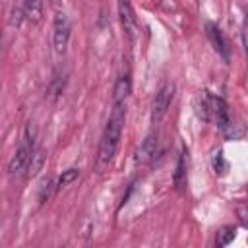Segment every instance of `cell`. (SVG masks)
I'll list each match as a JSON object with an SVG mask.
<instances>
[{
    "label": "cell",
    "instance_id": "cell-1",
    "mask_svg": "<svg viewBox=\"0 0 248 248\" xmlns=\"http://www.w3.org/2000/svg\"><path fill=\"white\" fill-rule=\"evenodd\" d=\"M124 120H126V103H112V112L108 116V122L105 126V132H103V138L99 143V151H97V161H95L97 174H105L108 170V167L116 155L118 143H120Z\"/></svg>",
    "mask_w": 248,
    "mask_h": 248
},
{
    "label": "cell",
    "instance_id": "cell-2",
    "mask_svg": "<svg viewBox=\"0 0 248 248\" xmlns=\"http://www.w3.org/2000/svg\"><path fill=\"white\" fill-rule=\"evenodd\" d=\"M196 112L200 118L215 122L219 130L231 120L227 101L217 97V95H211L209 91H200V95L196 99Z\"/></svg>",
    "mask_w": 248,
    "mask_h": 248
},
{
    "label": "cell",
    "instance_id": "cell-3",
    "mask_svg": "<svg viewBox=\"0 0 248 248\" xmlns=\"http://www.w3.org/2000/svg\"><path fill=\"white\" fill-rule=\"evenodd\" d=\"M35 149H33V136H29V126L25 130V136L21 138L16 153L12 155L10 163H8V174L10 176H16V174H21L27 167H29V161L33 157Z\"/></svg>",
    "mask_w": 248,
    "mask_h": 248
},
{
    "label": "cell",
    "instance_id": "cell-4",
    "mask_svg": "<svg viewBox=\"0 0 248 248\" xmlns=\"http://www.w3.org/2000/svg\"><path fill=\"white\" fill-rule=\"evenodd\" d=\"M70 31H72L70 17L64 12H58L54 16V21H52V46H54L56 54L66 52V46L70 41Z\"/></svg>",
    "mask_w": 248,
    "mask_h": 248
},
{
    "label": "cell",
    "instance_id": "cell-5",
    "mask_svg": "<svg viewBox=\"0 0 248 248\" xmlns=\"http://www.w3.org/2000/svg\"><path fill=\"white\" fill-rule=\"evenodd\" d=\"M172 95H174V85L172 83H165V85L159 87V91L155 93L153 105H151V122L153 124H159L165 118V114L170 107Z\"/></svg>",
    "mask_w": 248,
    "mask_h": 248
},
{
    "label": "cell",
    "instance_id": "cell-6",
    "mask_svg": "<svg viewBox=\"0 0 248 248\" xmlns=\"http://www.w3.org/2000/svg\"><path fill=\"white\" fill-rule=\"evenodd\" d=\"M118 16H120V23H122V29H124L128 41L134 43L140 33V25H138V17L128 0H118Z\"/></svg>",
    "mask_w": 248,
    "mask_h": 248
},
{
    "label": "cell",
    "instance_id": "cell-7",
    "mask_svg": "<svg viewBox=\"0 0 248 248\" xmlns=\"http://www.w3.org/2000/svg\"><path fill=\"white\" fill-rule=\"evenodd\" d=\"M205 33H207V39H209L211 46L215 48V52L223 58L225 64H229V62H231V50H229V45H227V41H225L221 29L217 27V23H211V21H209V23L205 25Z\"/></svg>",
    "mask_w": 248,
    "mask_h": 248
},
{
    "label": "cell",
    "instance_id": "cell-8",
    "mask_svg": "<svg viewBox=\"0 0 248 248\" xmlns=\"http://www.w3.org/2000/svg\"><path fill=\"white\" fill-rule=\"evenodd\" d=\"M157 145H159L157 134H149L141 141V145L138 147V151H136V163L138 165H145V163L153 161V157L157 155Z\"/></svg>",
    "mask_w": 248,
    "mask_h": 248
},
{
    "label": "cell",
    "instance_id": "cell-9",
    "mask_svg": "<svg viewBox=\"0 0 248 248\" xmlns=\"http://www.w3.org/2000/svg\"><path fill=\"white\" fill-rule=\"evenodd\" d=\"M130 91H132L130 76H120L114 83V89H112V103H126Z\"/></svg>",
    "mask_w": 248,
    "mask_h": 248
},
{
    "label": "cell",
    "instance_id": "cell-10",
    "mask_svg": "<svg viewBox=\"0 0 248 248\" xmlns=\"http://www.w3.org/2000/svg\"><path fill=\"white\" fill-rule=\"evenodd\" d=\"M43 0H23V12H25V17L33 23L41 21L43 17Z\"/></svg>",
    "mask_w": 248,
    "mask_h": 248
},
{
    "label": "cell",
    "instance_id": "cell-11",
    "mask_svg": "<svg viewBox=\"0 0 248 248\" xmlns=\"http://www.w3.org/2000/svg\"><path fill=\"white\" fill-rule=\"evenodd\" d=\"M221 134L227 138V140H240L242 136H244V126L242 124H238V122H234L232 118L221 128Z\"/></svg>",
    "mask_w": 248,
    "mask_h": 248
},
{
    "label": "cell",
    "instance_id": "cell-12",
    "mask_svg": "<svg viewBox=\"0 0 248 248\" xmlns=\"http://www.w3.org/2000/svg\"><path fill=\"white\" fill-rule=\"evenodd\" d=\"M234 236H236V229H234V227H231V225L221 227V229L217 231V236H215V246L223 248V246L231 244V242L234 240Z\"/></svg>",
    "mask_w": 248,
    "mask_h": 248
},
{
    "label": "cell",
    "instance_id": "cell-13",
    "mask_svg": "<svg viewBox=\"0 0 248 248\" xmlns=\"http://www.w3.org/2000/svg\"><path fill=\"white\" fill-rule=\"evenodd\" d=\"M174 186L176 188H182L184 180H186V149H182L180 157H178V163H176V170H174Z\"/></svg>",
    "mask_w": 248,
    "mask_h": 248
},
{
    "label": "cell",
    "instance_id": "cell-14",
    "mask_svg": "<svg viewBox=\"0 0 248 248\" xmlns=\"http://www.w3.org/2000/svg\"><path fill=\"white\" fill-rule=\"evenodd\" d=\"M78 174H79V169H76V167H70V169L62 170V174H60V178H58V182H56V190H62V188H66L68 184H72V182L78 178Z\"/></svg>",
    "mask_w": 248,
    "mask_h": 248
},
{
    "label": "cell",
    "instance_id": "cell-15",
    "mask_svg": "<svg viewBox=\"0 0 248 248\" xmlns=\"http://www.w3.org/2000/svg\"><path fill=\"white\" fill-rule=\"evenodd\" d=\"M43 163H45V153L39 149L33 153L31 161H29V167H27V176H35L41 169H43Z\"/></svg>",
    "mask_w": 248,
    "mask_h": 248
},
{
    "label": "cell",
    "instance_id": "cell-16",
    "mask_svg": "<svg viewBox=\"0 0 248 248\" xmlns=\"http://www.w3.org/2000/svg\"><path fill=\"white\" fill-rule=\"evenodd\" d=\"M213 170H215L217 176H225V174H227V170H229V163L225 161L223 151H217V153L213 155Z\"/></svg>",
    "mask_w": 248,
    "mask_h": 248
},
{
    "label": "cell",
    "instance_id": "cell-17",
    "mask_svg": "<svg viewBox=\"0 0 248 248\" xmlns=\"http://www.w3.org/2000/svg\"><path fill=\"white\" fill-rule=\"evenodd\" d=\"M50 190H52V178L46 176V178L41 180V186H39V202H41V203H45V202L48 200Z\"/></svg>",
    "mask_w": 248,
    "mask_h": 248
},
{
    "label": "cell",
    "instance_id": "cell-18",
    "mask_svg": "<svg viewBox=\"0 0 248 248\" xmlns=\"http://www.w3.org/2000/svg\"><path fill=\"white\" fill-rule=\"evenodd\" d=\"M236 217H238L240 225L248 229V203H238L236 205Z\"/></svg>",
    "mask_w": 248,
    "mask_h": 248
},
{
    "label": "cell",
    "instance_id": "cell-19",
    "mask_svg": "<svg viewBox=\"0 0 248 248\" xmlns=\"http://www.w3.org/2000/svg\"><path fill=\"white\" fill-rule=\"evenodd\" d=\"M23 17H25L23 6H21V8H14V10H12V17H10V25H12V27H19Z\"/></svg>",
    "mask_w": 248,
    "mask_h": 248
},
{
    "label": "cell",
    "instance_id": "cell-20",
    "mask_svg": "<svg viewBox=\"0 0 248 248\" xmlns=\"http://www.w3.org/2000/svg\"><path fill=\"white\" fill-rule=\"evenodd\" d=\"M242 45H244V52H246V62H248V16L242 23Z\"/></svg>",
    "mask_w": 248,
    "mask_h": 248
}]
</instances>
